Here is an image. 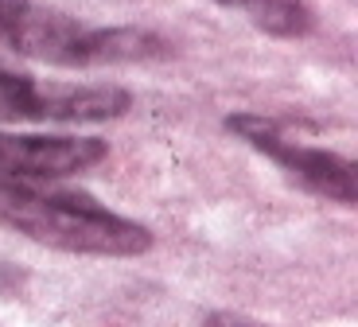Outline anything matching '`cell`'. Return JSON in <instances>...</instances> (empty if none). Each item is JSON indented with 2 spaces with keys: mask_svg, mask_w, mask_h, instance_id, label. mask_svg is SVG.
Returning <instances> with one entry per match:
<instances>
[{
  "mask_svg": "<svg viewBox=\"0 0 358 327\" xmlns=\"http://www.w3.org/2000/svg\"><path fill=\"white\" fill-rule=\"evenodd\" d=\"M0 226L82 257H141L152 249L148 226L101 207L94 195L39 183H0Z\"/></svg>",
  "mask_w": 358,
  "mask_h": 327,
  "instance_id": "1",
  "label": "cell"
},
{
  "mask_svg": "<svg viewBox=\"0 0 358 327\" xmlns=\"http://www.w3.org/2000/svg\"><path fill=\"white\" fill-rule=\"evenodd\" d=\"M4 43L51 67H117V62L168 59L171 43L148 27H86L59 12L24 4Z\"/></svg>",
  "mask_w": 358,
  "mask_h": 327,
  "instance_id": "2",
  "label": "cell"
},
{
  "mask_svg": "<svg viewBox=\"0 0 358 327\" xmlns=\"http://www.w3.org/2000/svg\"><path fill=\"white\" fill-rule=\"evenodd\" d=\"M226 129H230L238 141H245L250 148H257L261 156H268L277 168H285L304 191L320 195L327 203H339V207L358 203L355 164H350L347 156H339V152H331V148L304 144L300 137L288 133L285 121L261 117V113H234V117H226Z\"/></svg>",
  "mask_w": 358,
  "mask_h": 327,
  "instance_id": "3",
  "label": "cell"
},
{
  "mask_svg": "<svg viewBox=\"0 0 358 327\" xmlns=\"http://www.w3.org/2000/svg\"><path fill=\"white\" fill-rule=\"evenodd\" d=\"M133 94L125 86H78V82H36L24 74L0 71V125L20 121H63L101 125L125 117Z\"/></svg>",
  "mask_w": 358,
  "mask_h": 327,
  "instance_id": "4",
  "label": "cell"
},
{
  "mask_svg": "<svg viewBox=\"0 0 358 327\" xmlns=\"http://www.w3.org/2000/svg\"><path fill=\"white\" fill-rule=\"evenodd\" d=\"M109 144L98 137H39L0 133V183H43L98 168Z\"/></svg>",
  "mask_w": 358,
  "mask_h": 327,
  "instance_id": "5",
  "label": "cell"
},
{
  "mask_svg": "<svg viewBox=\"0 0 358 327\" xmlns=\"http://www.w3.org/2000/svg\"><path fill=\"white\" fill-rule=\"evenodd\" d=\"M215 4L242 12L257 32L277 39H304L315 27V12L304 0H215Z\"/></svg>",
  "mask_w": 358,
  "mask_h": 327,
  "instance_id": "6",
  "label": "cell"
},
{
  "mask_svg": "<svg viewBox=\"0 0 358 327\" xmlns=\"http://www.w3.org/2000/svg\"><path fill=\"white\" fill-rule=\"evenodd\" d=\"M20 12H24V0H0V43L8 39L12 24L20 20Z\"/></svg>",
  "mask_w": 358,
  "mask_h": 327,
  "instance_id": "7",
  "label": "cell"
},
{
  "mask_svg": "<svg viewBox=\"0 0 358 327\" xmlns=\"http://www.w3.org/2000/svg\"><path fill=\"white\" fill-rule=\"evenodd\" d=\"M203 327H265V323H253V319L234 316V312H215V316H206Z\"/></svg>",
  "mask_w": 358,
  "mask_h": 327,
  "instance_id": "8",
  "label": "cell"
}]
</instances>
